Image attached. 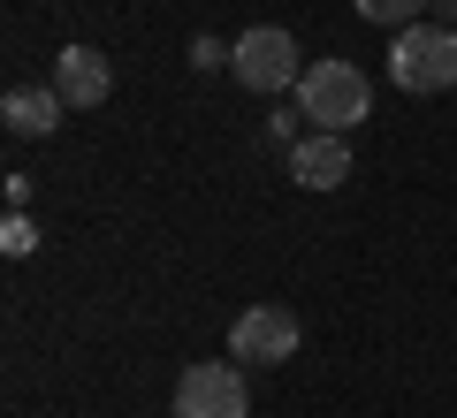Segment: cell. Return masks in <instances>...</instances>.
I'll return each instance as SVG.
<instances>
[{
  "label": "cell",
  "mask_w": 457,
  "mask_h": 418,
  "mask_svg": "<svg viewBox=\"0 0 457 418\" xmlns=\"http://www.w3.org/2000/svg\"><path fill=\"white\" fill-rule=\"evenodd\" d=\"M366 107H374V84H366L359 61H312L305 77H297V122H312V129L351 137V129L366 122Z\"/></svg>",
  "instance_id": "1"
},
{
  "label": "cell",
  "mask_w": 457,
  "mask_h": 418,
  "mask_svg": "<svg viewBox=\"0 0 457 418\" xmlns=\"http://www.w3.org/2000/svg\"><path fill=\"white\" fill-rule=\"evenodd\" d=\"M389 77L396 92H450L457 84V31L450 23H404V31L389 38Z\"/></svg>",
  "instance_id": "2"
},
{
  "label": "cell",
  "mask_w": 457,
  "mask_h": 418,
  "mask_svg": "<svg viewBox=\"0 0 457 418\" xmlns=\"http://www.w3.org/2000/svg\"><path fill=\"white\" fill-rule=\"evenodd\" d=\"M176 418H252V388L228 357H198L176 373Z\"/></svg>",
  "instance_id": "3"
},
{
  "label": "cell",
  "mask_w": 457,
  "mask_h": 418,
  "mask_svg": "<svg viewBox=\"0 0 457 418\" xmlns=\"http://www.w3.org/2000/svg\"><path fill=\"white\" fill-rule=\"evenodd\" d=\"M228 77L245 84V92H290L305 69H297V38L282 31V23H252L245 38H237V53H228Z\"/></svg>",
  "instance_id": "4"
},
{
  "label": "cell",
  "mask_w": 457,
  "mask_h": 418,
  "mask_svg": "<svg viewBox=\"0 0 457 418\" xmlns=\"http://www.w3.org/2000/svg\"><path fill=\"white\" fill-rule=\"evenodd\" d=\"M297 342H305V327H297L290 305H245L237 327H228V357L237 365H290Z\"/></svg>",
  "instance_id": "5"
},
{
  "label": "cell",
  "mask_w": 457,
  "mask_h": 418,
  "mask_svg": "<svg viewBox=\"0 0 457 418\" xmlns=\"http://www.w3.org/2000/svg\"><path fill=\"white\" fill-rule=\"evenodd\" d=\"M290 183L297 191H343L351 183V137H336V129L297 137L290 145Z\"/></svg>",
  "instance_id": "6"
},
{
  "label": "cell",
  "mask_w": 457,
  "mask_h": 418,
  "mask_svg": "<svg viewBox=\"0 0 457 418\" xmlns=\"http://www.w3.org/2000/svg\"><path fill=\"white\" fill-rule=\"evenodd\" d=\"M54 92H62L69 107H107L114 61H107L99 46H62V53H54Z\"/></svg>",
  "instance_id": "7"
},
{
  "label": "cell",
  "mask_w": 457,
  "mask_h": 418,
  "mask_svg": "<svg viewBox=\"0 0 457 418\" xmlns=\"http://www.w3.org/2000/svg\"><path fill=\"white\" fill-rule=\"evenodd\" d=\"M62 114H69V99L54 92V84H16V92L0 99V122L16 129V137H54Z\"/></svg>",
  "instance_id": "8"
},
{
  "label": "cell",
  "mask_w": 457,
  "mask_h": 418,
  "mask_svg": "<svg viewBox=\"0 0 457 418\" xmlns=\"http://www.w3.org/2000/svg\"><path fill=\"white\" fill-rule=\"evenodd\" d=\"M351 8H359L366 23H381V31H404V23H420L435 0H351Z\"/></svg>",
  "instance_id": "9"
},
{
  "label": "cell",
  "mask_w": 457,
  "mask_h": 418,
  "mask_svg": "<svg viewBox=\"0 0 457 418\" xmlns=\"http://www.w3.org/2000/svg\"><path fill=\"white\" fill-rule=\"evenodd\" d=\"M0 251H8V258H31L38 251V221H31V213H8V221H0Z\"/></svg>",
  "instance_id": "10"
},
{
  "label": "cell",
  "mask_w": 457,
  "mask_h": 418,
  "mask_svg": "<svg viewBox=\"0 0 457 418\" xmlns=\"http://www.w3.org/2000/svg\"><path fill=\"white\" fill-rule=\"evenodd\" d=\"M228 53L237 46H221V38H191V69H228Z\"/></svg>",
  "instance_id": "11"
},
{
  "label": "cell",
  "mask_w": 457,
  "mask_h": 418,
  "mask_svg": "<svg viewBox=\"0 0 457 418\" xmlns=\"http://www.w3.org/2000/svg\"><path fill=\"white\" fill-rule=\"evenodd\" d=\"M8 213H31V176H8Z\"/></svg>",
  "instance_id": "12"
},
{
  "label": "cell",
  "mask_w": 457,
  "mask_h": 418,
  "mask_svg": "<svg viewBox=\"0 0 457 418\" xmlns=\"http://www.w3.org/2000/svg\"><path fill=\"white\" fill-rule=\"evenodd\" d=\"M435 23H450V31H457V0H435Z\"/></svg>",
  "instance_id": "13"
}]
</instances>
